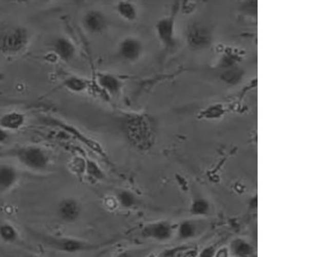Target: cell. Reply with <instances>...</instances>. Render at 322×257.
<instances>
[{"instance_id": "25", "label": "cell", "mask_w": 322, "mask_h": 257, "mask_svg": "<svg viewBox=\"0 0 322 257\" xmlns=\"http://www.w3.org/2000/svg\"><path fill=\"white\" fill-rule=\"evenodd\" d=\"M214 257H229V251L225 248L220 249L216 251Z\"/></svg>"}, {"instance_id": "9", "label": "cell", "mask_w": 322, "mask_h": 257, "mask_svg": "<svg viewBox=\"0 0 322 257\" xmlns=\"http://www.w3.org/2000/svg\"><path fill=\"white\" fill-rule=\"evenodd\" d=\"M82 208L80 202L73 197L62 200L57 208L58 216L63 222L72 223L80 218Z\"/></svg>"}, {"instance_id": "11", "label": "cell", "mask_w": 322, "mask_h": 257, "mask_svg": "<svg viewBox=\"0 0 322 257\" xmlns=\"http://www.w3.org/2000/svg\"><path fill=\"white\" fill-rule=\"evenodd\" d=\"M100 88L111 96H117L122 91L124 83L118 76L109 72H100L96 76Z\"/></svg>"}, {"instance_id": "22", "label": "cell", "mask_w": 322, "mask_h": 257, "mask_svg": "<svg viewBox=\"0 0 322 257\" xmlns=\"http://www.w3.org/2000/svg\"><path fill=\"white\" fill-rule=\"evenodd\" d=\"M143 251L142 249H126L119 252L113 257H142Z\"/></svg>"}, {"instance_id": "19", "label": "cell", "mask_w": 322, "mask_h": 257, "mask_svg": "<svg viewBox=\"0 0 322 257\" xmlns=\"http://www.w3.org/2000/svg\"><path fill=\"white\" fill-rule=\"evenodd\" d=\"M210 206L203 198H196L190 205V212L192 215L197 216L206 215L210 212Z\"/></svg>"}, {"instance_id": "24", "label": "cell", "mask_w": 322, "mask_h": 257, "mask_svg": "<svg viewBox=\"0 0 322 257\" xmlns=\"http://www.w3.org/2000/svg\"><path fill=\"white\" fill-rule=\"evenodd\" d=\"M9 134L8 131L5 130V129L0 127V144L5 143V142L8 141Z\"/></svg>"}, {"instance_id": "1", "label": "cell", "mask_w": 322, "mask_h": 257, "mask_svg": "<svg viewBox=\"0 0 322 257\" xmlns=\"http://www.w3.org/2000/svg\"><path fill=\"white\" fill-rule=\"evenodd\" d=\"M119 128L126 141L141 152L150 150L156 144L157 124L148 113H126L119 118Z\"/></svg>"}, {"instance_id": "15", "label": "cell", "mask_w": 322, "mask_h": 257, "mask_svg": "<svg viewBox=\"0 0 322 257\" xmlns=\"http://www.w3.org/2000/svg\"><path fill=\"white\" fill-rule=\"evenodd\" d=\"M116 202L124 209H134L139 205V198L132 191L127 189L119 190L116 194Z\"/></svg>"}, {"instance_id": "21", "label": "cell", "mask_w": 322, "mask_h": 257, "mask_svg": "<svg viewBox=\"0 0 322 257\" xmlns=\"http://www.w3.org/2000/svg\"><path fill=\"white\" fill-rule=\"evenodd\" d=\"M85 170L88 176L96 180L103 179L105 174L103 170L94 161L92 160H87L85 161Z\"/></svg>"}, {"instance_id": "3", "label": "cell", "mask_w": 322, "mask_h": 257, "mask_svg": "<svg viewBox=\"0 0 322 257\" xmlns=\"http://www.w3.org/2000/svg\"><path fill=\"white\" fill-rule=\"evenodd\" d=\"M30 39V32L27 28H8L0 34V53L6 55H16L26 48Z\"/></svg>"}, {"instance_id": "8", "label": "cell", "mask_w": 322, "mask_h": 257, "mask_svg": "<svg viewBox=\"0 0 322 257\" xmlns=\"http://www.w3.org/2000/svg\"><path fill=\"white\" fill-rule=\"evenodd\" d=\"M83 25L86 31L92 34H101L108 26V20L103 12L90 10L83 17Z\"/></svg>"}, {"instance_id": "17", "label": "cell", "mask_w": 322, "mask_h": 257, "mask_svg": "<svg viewBox=\"0 0 322 257\" xmlns=\"http://www.w3.org/2000/svg\"><path fill=\"white\" fill-rule=\"evenodd\" d=\"M63 86L73 93H82L88 87V81L78 76H69L63 82Z\"/></svg>"}, {"instance_id": "5", "label": "cell", "mask_w": 322, "mask_h": 257, "mask_svg": "<svg viewBox=\"0 0 322 257\" xmlns=\"http://www.w3.org/2000/svg\"><path fill=\"white\" fill-rule=\"evenodd\" d=\"M174 233V226L168 221L149 223L141 228L140 235L145 239L164 243L171 240Z\"/></svg>"}, {"instance_id": "26", "label": "cell", "mask_w": 322, "mask_h": 257, "mask_svg": "<svg viewBox=\"0 0 322 257\" xmlns=\"http://www.w3.org/2000/svg\"><path fill=\"white\" fill-rule=\"evenodd\" d=\"M25 257H40V256L36 255V254H28V255H27Z\"/></svg>"}, {"instance_id": "28", "label": "cell", "mask_w": 322, "mask_h": 257, "mask_svg": "<svg viewBox=\"0 0 322 257\" xmlns=\"http://www.w3.org/2000/svg\"><path fill=\"white\" fill-rule=\"evenodd\" d=\"M250 257H257V256L255 255H252V256H250Z\"/></svg>"}, {"instance_id": "14", "label": "cell", "mask_w": 322, "mask_h": 257, "mask_svg": "<svg viewBox=\"0 0 322 257\" xmlns=\"http://www.w3.org/2000/svg\"><path fill=\"white\" fill-rule=\"evenodd\" d=\"M115 9L118 16L126 22H134L138 19L139 15L138 7L132 2H117Z\"/></svg>"}, {"instance_id": "6", "label": "cell", "mask_w": 322, "mask_h": 257, "mask_svg": "<svg viewBox=\"0 0 322 257\" xmlns=\"http://www.w3.org/2000/svg\"><path fill=\"white\" fill-rule=\"evenodd\" d=\"M143 43L135 36H126L119 42L117 53L120 60L126 63L138 62L143 54Z\"/></svg>"}, {"instance_id": "20", "label": "cell", "mask_w": 322, "mask_h": 257, "mask_svg": "<svg viewBox=\"0 0 322 257\" xmlns=\"http://www.w3.org/2000/svg\"><path fill=\"white\" fill-rule=\"evenodd\" d=\"M0 238L7 243H13L18 239V232L13 225L4 223L0 225Z\"/></svg>"}, {"instance_id": "12", "label": "cell", "mask_w": 322, "mask_h": 257, "mask_svg": "<svg viewBox=\"0 0 322 257\" xmlns=\"http://www.w3.org/2000/svg\"><path fill=\"white\" fill-rule=\"evenodd\" d=\"M16 168L10 164L0 165V193L11 190L18 180Z\"/></svg>"}, {"instance_id": "23", "label": "cell", "mask_w": 322, "mask_h": 257, "mask_svg": "<svg viewBox=\"0 0 322 257\" xmlns=\"http://www.w3.org/2000/svg\"><path fill=\"white\" fill-rule=\"evenodd\" d=\"M216 250L214 246H209L202 249L197 257H214Z\"/></svg>"}, {"instance_id": "10", "label": "cell", "mask_w": 322, "mask_h": 257, "mask_svg": "<svg viewBox=\"0 0 322 257\" xmlns=\"http://www.w3.org/2000/svg\"><path fill=\"white\" fill-rule=\"evenodd\" d=\"M52 51L57 58L69 63L75 58L77 49L72 40L66 36H58L52 42Z\"/></svg>"}, {"instance_id": "13", "label": "cell", "mask_w": 322, "mask_h": 257, "mask_svg": "<svg viewBox=\"0 0 322 257\" xmlns=\"http://www.w3.org/2000/svg\"><path fill=\"white\" fill-rule=\"evenodd\" d=\"M26 117L18 111H10L0 116V127L7 131H17L24 126Z\"/></svg>"}, {"instance_id": "18", "label": "cell", "mask_w": 322, "mask_h": 257, "mask_svg": "<svg viewBox=\"0 0 322 257\" xmlns=\"http://www.w3.org/2000/svg\"><path fill=\"white\" fill-rule=\"evenodd\" d=\"M198 228L196 224L192 221H184L180 223L177 228V236L181 240H189L196 236Z\"/></svg>"}, {"instance_id": "7", "label": "cell", "mask_w": 322, "mask_h": 257, "mask_svg": "<svg viewBox=\"0 0 322 257\" xmlns=\"http://www.w3.org/2000/svg\"><path fill=\"white\" fill-rule=\"evenodd\" d=\"M176 19L174 12L161 17L155 25V30L157 38L166 48L173 47L176 42Z\"/></svg>"}, {"instance_id": "2", "label": "cell", "mask_w": 322, "mask_h": 257, "mask_svg": "<svg viewBox=\"0 0 322 257\" xmlns=\"http://www.w3.org/2000/svg\"><path fill=\"white\" fill-rule=\"evenodd\" d=\"M36 238L49 248L62 253L69 254L98 250L113 243L112 241L101 243H92L70 236L42 235H42L37 234Z\"/></svg>"}, {"instance_id": "27", "label": "cell", "mask_w": 322, "mask_h": 257, "mask_svg": "<svg viewBox=\"0 0 322 257\" xmlns=\"http://www.w3.org/2000/svg\"><path fill=\"white\" fill-rule=\"evenodd\" d=\"M156 257H166L165 254H161V255L157 256Z\"/></svg>"}, {"instance_id": "4", "label": "cell", "mask_w": 322, "mask_h": 257, "mask_svg": "<svg viewBox=\"0 0 322 257\" xmlns=\"http://www.w3.org/2000/svg\"><path fill=\"white\" fill-rule=\"evenodd\" d=\"M13 155L23 165L35 171L44 170L49 165V154L41 147L27 146L20 147Z\"/></svg>"}, {"instance_id": "16", "label": "cell", "mask_w": 322, "mask_h": 257, "mask_svg": "<svg viewBox=\"0 0 322 257\" xmlns=\"http://www.w3.org/2000/svg\"><path fill=\"white\" fill-rule=\"evenodd\" d=\"M230 250L236 257H250L254 253V248L252 244L241 239H235L232 242Z\"/></svg>"}]
</instances>
